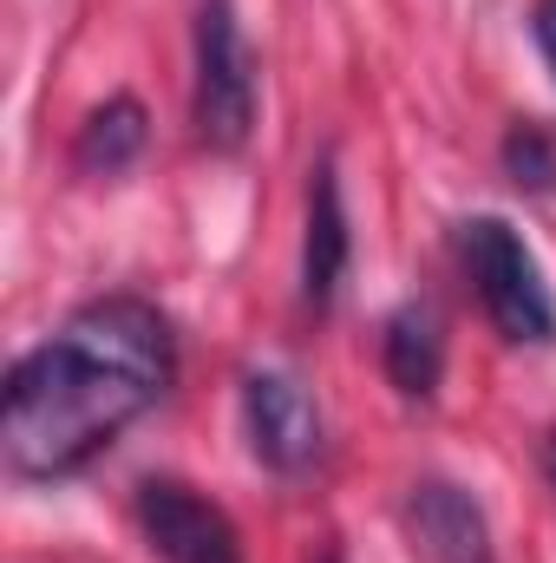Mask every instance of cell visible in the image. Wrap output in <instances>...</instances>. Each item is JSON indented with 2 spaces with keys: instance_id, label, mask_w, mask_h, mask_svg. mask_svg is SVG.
Returning <instances> with one entry per match:
<instances>
[{
  "instance_id": "7c38bea8",
  "label": "cell",
  "mask_w": 556,
  "mask_h": 563,
  "mask_svg": "<svg viewBox=\"0 0 556 563\" xmlns=\"http://www.w3.org/2000/svg\"><path fill=\"white\" fill-rule=\"evenodd\" d=\"M551 478H556V439H551Z\"/></svg>"
},
{
  "instance_id": "52a82bcc",
  "label": "cell",
  "mask_w": 556,
  "mask_h": 563,
  "mask_svg": "<svg viewBox=\"0 0 556 563\" xmlns=\"http://www.w3.org/2000/svg\"><path fill=\"white\" fill-rule=\"evenodd\" d=\"M407 525H413V538L425 544L432 563H498L485 505L452 478H419L413 498H407Z\"/></svg>"
},
{
  "instance_id": "30bf717a",
  "label": "cell",
  "mask_w": 556,
  "mask_h": 563,
  "mask_svg": "<svg viewBox=\"0 0 556 563\" xmlns=\"http://www.w3.org/2000/svg\"><path fill=\"white\" fill-rule=\"evenodd\" d=\"M504 170H511L524 190H556V139L544 125H511V139H504Z\"/></svg>"
},
{
  "instance_id": "6da1fadb",
  "label": "cell",
  "mask_w": 556,
  "mask_h": 563,
  "mask_svg": "<svg viewBox=\"0 0 556 563\" xmlns=\"http://www.w3.org/2000/svg\"><path fill=\"white\" fill-rule=\"evenodd\" d=\"M177 374L170 321L138 295H99L7 367L0 452L20 478L86 472Z\"/></svg>"
},
{
  "instance_id": "7a4b0ae2",
  "label": "cell",
  "mask_w": 556,
  "mask_h": 563,
  "mask_svg": "<svg viewBox=\"0 0 556 563\" xmlns=\"http://www.w3.org/2000/svg\"><path fill=\"white\" fill-rule=\"evenodd\" d=\"M458 263L478 288L491 328L518 347H551L556 341V295L531 243L504 223V217H465L458 223Z\"/></svg>"
},
{
  "instance_id": "9c48e42d",
  "label": "cell",
  "mask_w": 556,
  "mask_h": 563,
  "mask_svg": "<svg viewBox=\"0 0 556 563\" xmlns=\"http://www.w3.org/2000/svg\"><path fill=\"white\" fill-rule=\"evenodd\" d=\"M138 151H144V106L138 99H105V106L79 125L73 164L92 170V177H119Z\"/></svg>"
},
{
  "instance_id": "8992f818",
  "label": "cell",
  "mask_w": 556,
  "mask_h": 563,
  "mask_svg": "<svg viewBox=\"0 0 556 563\" xmlns=\"http://www.w3.org/2000/svg\"><path fill=\"white\" fill-rule=\"evenodd\" d=\"M347 256H354V230H347V203H341V170H334V157H321L308 170V230H301V301L314 314L334 308Z\"/></svg>"
},
{
  "instance_id": "277c9868",
  "label": "cell",
  "mask_w": 556,
  "mask_h": 563,
  "mask_svg": "<svg viewBox=\"0 0 556 563\" xmlns=\"http://www.w3.org/2000/svg\"><path fill=\"white\" fill-rule=\"evenodd\" d=\"M132 511H138L144 544L164 563H243V538L223 518V505H210L184 478H144Z\"/></svg>"
},
{
  "instance_id": "3957f363",
  "label": "cell",
  "mask_w": 556,
  "mask_h": 563,
  "mask_svg": "<svg viewBox=\"0 0 556 563\" xmlns=\"http://www.w3.org/2000/svg\"><path fill=\"white\" fill-rule=\"evenodd\" d=\"M197 139L210 151H243L256 132V53L230 0H197Z\"/></svg>"
},
{
  "instance_id": "ba28073f",
  "label": "cell",
  "mask_w": 556,
  "mask_h": 563,
  "mask_svg": "<svg viewBox=\"0 0 556 563\" xmlns=\"http://www.w3.org/2000/svg\"><path fill=\"white\" fill-rule=\"evenodd\" d=\"M380 361H387V380L407 394V400H425L445 374V334H438V314L425 301H407L387 314V334H380Z\"/></svg>"
},
{
  "instance_id": "8fae6325",
  "label": "cell",
  "mask_w": 556,
  "mask_h": 563,
  "mask_svg": "<svg viewBox=\"0 0 556 563\" xmlns=\"http://www.w3.org/2000/svg\"><path fill=\"white\" fill-rule=\"evenodd\" d=\"M531 33H537V46H544V59H551V73H556V0H537Z\"/></svg>"
},
{
  "instance_id": "5b68a950",
  "label": "cell",
  "mask_w": 556,
  "mask_h": 563,
  "mask_svg": "<svg viewBox=\"0 0 556 563\" xmlns=\"http://www.w3.org/2000/svg\"><path fill=\"white\" fill-rule=\"evenodd\" d=\"M243 432H249V452L269 472H301L321 452V407L308 400L301 380L263 367V374L243 380Z\"/></svg>"
}]
</instances>
